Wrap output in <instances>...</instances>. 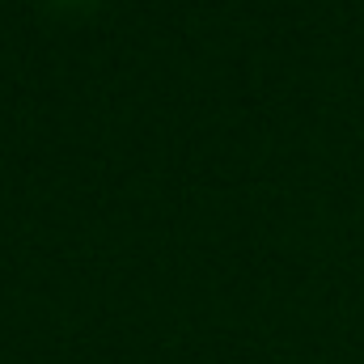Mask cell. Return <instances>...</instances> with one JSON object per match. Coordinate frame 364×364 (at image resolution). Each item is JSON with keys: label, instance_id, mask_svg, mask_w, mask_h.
I'll return each instance as SVG.
<instances>
[{"label": "cell", "instance_id": "obj_1", "mask_svg": "<svg viewBox=\"0 0 364 364\" xmlns=\"http://www.w3.org/2000/svg\"><path fill=\"white\" fill-rule=\"evenodd\" d=\"M51 4H60V9H85V4H93V0H51Z\"/></svg>", "mask_w": 364, "mask_h": 364}]
</instances>
